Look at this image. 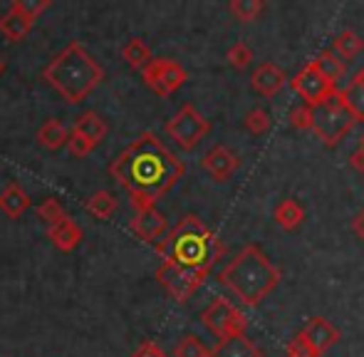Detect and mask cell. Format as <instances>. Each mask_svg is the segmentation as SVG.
Here are the masks:
<instances>
[{"mask_svg":"<svg viewBox=\"0 0 364 357\" xmlns=\"http://www.w3.org/2000/svg\"><path fill=\"white\" fill-rule=\"evenodd\" d=\"M183 171V161L149 129L141 132L109 164V176L129 193L134 211L156 206L159 198L181 181Z\"/></svg>","mask_w":364,"mask_h":357,"instance_id":"6da1fadb","label":"cell"},{"mask_svg":"<svg viewBox=\"0 0 364 357\" xmlns=\"http://www.w3.org/2000/svg\"><path fill=\"white\" fill-rule=\"evenodd\" d=\"M280 268L255 243L243 246L218 273L220 285L230 290L248 308L260 305L280 285Z\"/></svg>","mask_w":364,"mask_h":357,"instance_id":"7a4b0ae2","label":"cell"},{"mask_svg":"<svg viewBox=\"0 0 364 357\" xmlns=\"http://www.w3.org/2000/svg\"><path fill=\"white\" fill-rule=\"evenodd\" d=\"M223 251L225 248L218 241V236L196 213H186L156 243V253L164 261L193 270H208V273H211L213 263L223 256Z\"/></svg>","mask_w":364,"mask_h":357,"instance_id":"3957f363","label":"cell"},{"mask_svg":"<svg viewBox=\"0 0 364 357\" xmlns=\"http://www.w3.org/2000/svg\"><path fill=\"white\" fill-rule=\"evenodd\" d=\"M43 80L68 105H80L105 80V68L90 55L82 43H68L43 70Z\"/></svg>","mask_w":364,"mask_h":357,"instance_id":"277c9868","label":"cell"},{"mask_svg":"<svg viewBox=\"0 0 364 357\" xmlns=\"http://www.w3.org/2000/svg\"><path fill=\"white\" fill-rule=\"evenodd\" d=\"M355 117L342 105L340 92H332L330 97L320 100L317 105H310V129L322 139V144L335 146L345 139L355 127Z\"/></svg>","mask_w":364,"mask_h":357,"instance_id":"5b68a950","label":"cell"},{"mask_svg":"<svg viewBox=\"0 0 364 357\" xmlns=\"http://www.w3.org/2000/svg\"><path fill=\"white\" fill-rule=\"evenodd\" d=\"M164 132L168 134V139H173L176 146H181L183 151H191L193 146L211 132V122H208L193 105H183L181 110L166 122Z\"/></svg>","mask_w":364,"mask_h":357,"instance_id":"8992f818","label":"cell"},{"mask_svg":"<svg viewBox=\"0 0 364 357\" xmlns=\"http://www.w3.org/2000/svg\"><path fill=\"white\" fill-rule=\"evenodd\" d=\"M206 278H208V270L183 268L168 261H161V266L156 268V280L164 285V290H166L176 303H186V300L201 288Z\"/></svg>","mask_w":364,"mask_h":357,"instance_id":"52a82bcc","label":"cell"},{"mask_svg":"<svg viewBox=\"0 0 364 357\" xmlns=\"http://www.w3.org/2000/svg\"><path fill=\"white\" fill-rule=\"evenodd\" d=\"M141 80L154 95L159 97H171L176 90H181L186 85L188 75L176 60L168 58H154L151 63L141 70Z\"/></svg>","mask_w":364,"mask_h":357,"instance_id":"ba28073f","label":"cell"},{"mask_svg":"<svg viewBox=\"0 0 364 357\" xmlns=\"http://www.w3.org/2000/svg\"><path fill=\"white\" fill-rule=\"evenodd\" d=\"M203 325L216 335L218 340L230 338V335H240L248 328V318L243 315V310L235 308L228 298H216L201 315Z\"/></svg>","mask_w":364,"mask_h":357,"instance_id":"9c48e42d","label":"cell"},{"mask_svg":"<svg viewBox=\"0 0 364 357\" xmlns=\"http://www.w3.org/2000/svg\"><path fill=\"white\" fill-rule=\"evenodd\" d=\"M290 85H292V90L305 100V105H317V102L325 100V97H330L332 92L337 90L330 80H325L320 73H317L312 63L305 65V68H302L300 73L290 80Z\"/></svg>","mask_w":364,"mask_h":357,"instance_id":"30bf717a","label":"cell"},{"mask_svg":"<svg viewBox=\"0 0 364 357\" xmlns=\"http://www.w3.org/2000/svg\"><path fill=\"white\" fill-rule=\"evenodd\" d=\"M129 228L139 241H146V243H154L156 246L168 231V221L156 206L151 208H141V211L134 213V218L129 221Z\"/></svg>","mask_w":364,"mask_h":357,"instance_id":"8fae6325","label":"cell"},{"mask_svg":"<svg viewBox=\"0 0 364 357\" xmlns=\"http://www.w3.org/2000/svg\"><path fill=\"white\" fill-rule=\"evenodd\" d=\"M300 335L305 338V343L310 345V348L315 350L320 357L325 355L332 345L340 343V338H342L340 330H337L332 323H327L325 318H310L305 323V328L300 330Z\"/></svg>","mask_w":364,"mask_h":357,"instance_id":"7c38bea8","label":"cell"},{"mask_svg":"<svg viewBox=\"0 0 364 357\" xmlns=\"http://www.w3.org/2000/svg\"><path fill=\"white\" fill-rule=\"evenodd\" d=\"M201 166L206 169V174H211V178L216 181H228L230 176L238 171L240 159L223 144H216L213 149H208L201 159Z\"/></svg>","mask_w":364,"mask_h":357,"instance_id":"4fadbf2b","label":"cell"},{"mask_svg":"<svg viewBox=\"0 0 364 357\" xmlns=\"http://www.w3.org/2000/svg\"><path fill=\"white\" fill-rule=\"evenodd\" d=\"M70 134L80 137L85 144H90L92 149H95L97 144H102V142L107 139V134H109V127H107V122L102 119L97 112L87 110V112H82V114L75 119Z\"/></svg>","mask_w":364,"mask_h":357,"instance_id":"5bb4252c","label":"cell"},{"mask_svg":"<svg viewBox=\"0 0 364 357\" xmlns=\"http://www.w3.org/2000/svg\"><path fill=\"white\" fill-rule=\"evenodd\" d=\"M285 80L288 78H285L283 68H278L275 63H263L255 68L253 78H250V85H253V90L258 92V95L273 97L285 87Z\"/></svg>","mask_w":364,"mask_h":357,"instance_id":"9a60e30c","label":"cell"},{"mask_svg":"<svg viewBox=\"0 0 364 357\" xmlns=\"http://www.w3.org/2000/svg\"><path fill=\"white\" fill-rule=\"evenodd\" d=\"M208 357H263V350L248 335L240 333L218 340V345L208 353Z\"/></svg>","mask_w":364,"mask_h":357,"instance_id":"2e32d148","label":"cell"},{"mask_svg":"<svg viewBox=\"0 0 364 357\" xmlns=\"http://www.w3.org/2000/svg\"><path fill=\"white\" fill-rule=\"evenodd\" d=\"M30 206H33V198H30V193L25 191L18 181H10L8 186L0 191V211L8 218H13V221H18Z\"/></svg>","mask_w":364,"mask_h":357,"instance_id":"e0dca14e","label":"cell"},{"mask_svg":"<svg viewBox=\"0 0 364 357\" xmlns=\"http://www.w3.org/2000/svg\"><path fill=\"white\" fill-rule=\"evenodd\" d=\"M48 238L53 241V246L63 253H73L77 246L82 243V228L77 226L75 218H65V221L55 223V226H48Z\"/></svg>","mask_w":364,"mask_h":357,"instance_id":"ac0fdd59","label":"cell"},{"mask_svg":"<svg viewBox=\"0 0 364 357\" xmlns=\"http://www.w3.org/2000/svg\"><path fill=\"white\" fill-rule=\"evenodd\" d=\"M33 20L15 13V10H8V13L0 15V33H3V38L8 43H23L30 35V30H33Z\"/></svg>","mask_w":364,"mask_h":357,"instance_id":"d6986e66","label":"cell"},{"mask_svg":"<svg viewBox=\"0 0 364 357\" xmlns=\"http://www.w3.org/2000/svg\"><path fill=\"white\" fill-rule=\"evenodd\" d=\"M68 137H70V129L63 124V122L53 117V119H48L38 129V144L48 151H58L68 144Z\"/></svg>","mask_w":364,"mask_h":357,"instance_id":"ffe728a7","label":"cell"},{"mask_svg":"<svg viewBox=\"0 0 364 357\" xmlns=\"http://www.w3.org/2000/svg\"><path fill=\"white\" fill-rule=\"evenodd\" d=\"M273 218L278 221L280 228L295 231V228H300V223L305 221V208H302V203L297 201V198H283V201L275 206Z\"/></svg>","mask_w":364,"mask_h":357,"instance_id":"44dd1931","label":"cell"},{"mask_svg":"<svg viewBox=\"0 0 364 357\" xmlns=\"http://www.w3.org/2000/svg\"><path fill=\"white\" fill-rule=\"evenodd\" d=\"M117 206H119V201H117L114 193L107 191V188H100V191L90 193L87 201H85L87 213H92L95 218H102V221H107V218L114 216Z\"/></svg>","mask_w":364,"mask_h":357,"instance_id":"7402d4cb","label":"cell"},{"mask_svg":"<svg viewBox=\"0 0 364 357\" xmlns=\"http://www.w3.org/2000/svg\"><path fill=\"white\" fill-rule=\"evenodd\" d=\"M122 58H124V63L129 65L132 70H144L149 63L154 60V55H151V48L144 43L141 38H132V40H127V45L122 48Z\"/></svg>","mask_w":364,"mask_h":357,"instance_id":"603a6c76","label":"cell"},{"mask_svg":"<svg viewBox=\"0 0 364 357\" xmlns=\"http://www.w3.org/2000/svg\"><path fill=\"white\" fill-rule=\"evenodd\" d=\"M337 92H340V100L347 107V112L355 117V122H364V82L355 78L350 80V85L345 90H337Z\"/></svg>","mask_w":364,"mask_h":357,"instance_id":"cb8c5ba5","label":"cell"},{"mask_svg":"<svg viewBox=\"0 0 364 357\" xmlns=\"http://www.w3.org/2000/svg\"><path fill=\"white\" fill-rule=\"evenodd\" d=\"M362 50H364V40L357 33H352V30H342V33L335 38V43H332V53H335L342 63L355 60Z\"/></svg>","mask_w":364,"mask_h":357,"instance_id":"d4e9b609","label":"cell"},{"mask_svg":"<svg viewBox=\"0 0 364 357\" xmlns=\"http://www.w3.org/2000/svg\"><path fill=\"white\" fill-rule=\"evenodd\" d=\"M312 65H315L317 73H320L325 80H330L332 85H335L337 80H340L342 75H345V63H342V60L337 58V55L332 53V50H322V53L317 55V60Z\"/></svg>","mask_w":364,"mask_h":357,"instance_id":"484cf974","label":"cell"},{"mask_svg":"<svg viewBox=\"0 0 364 357\" xmlns=\"http://www.w3.org/2000/svg\"><path fill=\"white\" fill-rule=\"evenodd\" d=\"M228 10L240 23H253V20H258L260 15H263L265 3L263 0H233V3L228 5Z\"/></svg>","mask_w":364,"mask_h":357,"instance_id":"4316f807","label":"cell"},{"mask_svg":"<svg viewBox=\"0 0 364 357\" xmlns=\"http://www.w3.org/2000/svg\"><path fill=\"white\" fill-rule=\"evenodd\" d=\"M35 213H38V218L45 223V226H55V223L65 221L68 218V211H65V206L58 201V198H43V201L35 206Z\"/></svg>","mask_w":364,"mask_h":357,"instance_id":"83f0119b","label":"cell"},{"mask_svg":"<svg viewBox=\"0 0 364 357\" xmlns=\"http://www.w3.org/2000/svg\"><path fill=\"white\" fill-rule=\"evenodd\" d=\"M211 350L196 338V335H183L173 348V357H208Z\"/></svg>","mask_w":364,"mask_h":357,"instance_id":"f1b7e54d","label":"cell"},{"mask_svg":"<svg viewBox=\"0 0 364 357\" xmlns=\"http://www.w3.org/2000/svg\"><path fill=\"white\" fill-rule=\"evenodd\" d=\"M48 8H53V0H13L8 10H15V13L25 15L35 23Z\"/></svg>","mask_w":364,"mask_h":357,"instance_id":"f546056e","label":"cell"},{"mask_svg":"<svg viewBox=\"0 0 364 357\" xmlns=\"http://www.w3.org/2000/svg\"><path fill=\"white\" fill-rule=\"evenodd\" d=\"M225 60H228L230 65H233L235 70H243L250 65V60H253V50L248 48V45L243 43V40H238V43H233L228 48V53H225Z\"/></svg>","mask_w":364,"mask_h":357,"instance_id":"4dcf8cb0","label":"cell"},{"mask_svg":"<svg viewBox=\"0 0 364 357\" xmlns=\"http://www.w3.org/2000/svg\"><path fill=\"white\" fill-rule=\"evenodd\" d=\"M245 129H248L250 134H265V132L270 129V117H268V112L260 110V107L250 110L248 114H245Z\"/></svg>","mask_w":364,"mask_h":357,"instance_id":"1f68e13d","label":"cell"},{"mask_svg":"<svg viewBox=\"0 0 364 357\" xmlns=\"http://www.w3.org/2000/svg\"><path fill=\"white\" fill-rule=\"evenodd\" d=\"M285 353H288V357H320V355L315 353V350L310 348V345L305 343V338H302L300 333H297L295 338L290 340L288 350H285Z\"/></svg>","mask_w":364,"mask_h":357,"instance_id":"d6a6232c","label":"cell"},{"mask_svg":"<svg viewBox=\"0 0 364 357\" xmlns=\"http://www.w3.org/2000/svg\"><path fill=\"white\" fill-rule=\"evenodd\" d=\"M288 122H290V127H295V129H310V105L295 107V110L290 112Z\"/></svg>","mask_w":364,"mask_h":357,"instance_id":"836d02e7","label":"cell"},{"mask_svg":"<svg viewBox=\"0 0 364 357\" xmlns=\"http://www.w3.org/2000/svg\"><path fill=\"white\" fill-rule=\"evenodd\" d=\"M132 357H168V355L164 353V350L159 348L154 340H144V343L134 350V355H132Z\"/></svg>","mask_w":364,"mask_h":357,"instance_id":"e575fe53","label":"cell"},{"mask_svg":"<svg viewBox=\"0 0 364 357\" xmlns=\"http://www.w3.org/2000/svg\"><path fill=\"white\" fill-rule=\"evenodd\" d=\"M350 166L355 171H360V174H364V149H362V146L350 156Z\"/></svg>","mask_w":364,"mask_h":357,"instance_id":"d590c367","label":"cell"},{"mask_svg":"<svg viewBox=\"0 0 364 357\" xmlns=\"http://www.w3.org/2000/svg\"><path fill=\"white\" fill-rule=\"evenodd\" d=\"M352 228H355V233L362 238V243H364V208L355 216V221H352Z\"/></svg>","mask_w":364,"mask_h":357,"instance_id":"8d00e7d4","label":"cell"},{"mask_svg":"<svg viewBox=\"0 0 364 357\" xmlns=\"http://www.w3.org/2000/svg\"><path fill=\"white\" fill-rule=\"evenodd\" d=\"M5 70H8V63H5V58L0 55V78L5 75Z\"/></svg>","mask_w":364,"mask_h":357,"instance_id":"74e56055","label":"cell"},{"mask_svg":"<svg viewBox=\"0 0 364 357\" xmlns=\"http://www.w3.org/2000/svg\"><path fill=\"white\" fill-rule=\"evenodd\" d=\"M355 78H357V80H360V82H364V68L360 70V73H357V75H355Z\"/></svg>","mask_w":364,"mask_h":357,"instance_id":"f35d334b","label":"cell"},{"mask_svg":"<svg viewBox=\"0 0 364 357\" xmlns=\"http://www.w3.org/2000/svg\"><path fill=\"white\" fill-rule=\"evenodd\" d=\"M360 146L364 149V132H362V137H360Z\"/></svg>","mask_w":364,"mask_h":357,"instance_id":"ab89813d","label":"cell"}]
</instances>
